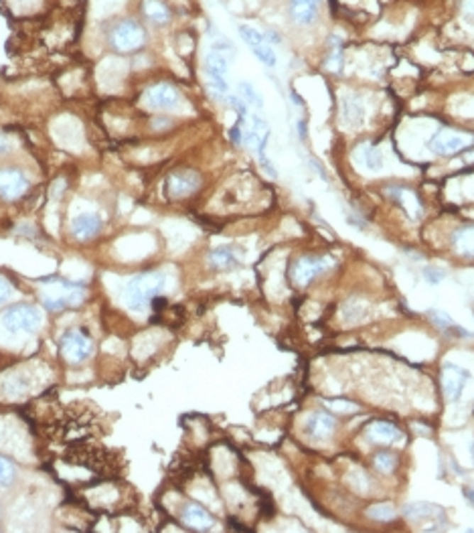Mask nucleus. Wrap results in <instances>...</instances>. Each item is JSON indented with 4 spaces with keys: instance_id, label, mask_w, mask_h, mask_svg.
Instances as JSON below:
<instances>
[{
    "instance_id": "f257e3e1",
    "label": "nucleus",
    "mask_w": 474,
    "mask_h": 533,
    "mask_svg": "<svg viewBox=\"0 0 474 533\" xmlns=\"http://www.w3.org/2000/svg\"><path fill=\"white\" fill-rule=\"evenodd\" d=\"M165 276L158 272H148V274H138L134 278L126 282L124 288V304L130 310H144L150 307L156 296L162 292L165 288Z\"/></svg>"
},
{
    "instance_id": "f03ea898",
    "label": "nucleus",
    "mask_w": 474,
    "mask_h": 533,
    "mask_svg": "<svg viewBox=\"0 0 474 533\" xmlns=\"http://www.w3.org/2000/svg\"><path fill=\"white\" fill-rule=\"evenodd\" d=\"M146 43V31L134 18H122L110 31V45L118 53H136Z\"/></svg>"
},
{
    "instance_id": "7ed1b4c3",
    "label": "nucleus",
    "mask_w": 474,
    "mask_h": 533,
    "mask_svg": "<svg viewBox=\"0 0 474 533\" xmlns=\"http://www.w3.org/2000/svg\"><path fill=\"white\" fill-rule=\"evenodd\" d=\"M43 323L41 310L31 304H16L2 317V324L9 333H33Z\"/></svg>"
},
{
    "instance_id": "20e7f679",
    "label": "nucleus",
    "mask_w": 474,
    "mask_h": 533,
    "mask_svg": "<svg viewBox=\"0 0 474 533\" xmlns=\"http://www.w3.org/2000/svg\"><path fill=\"white\" fill-rule=\"evenodd\" d=\"M474 144V134L461 130H440L430 141L432 153L440 156H454L466 153Z\"/></svg>"
},
{
    "instance_id": "39448f33",
    "label": "nucleus",
    "mask_w": 474,
    "mask_h": 533,
    "mask_svg": "<svg viewBox=\"0 0 474 533\" xmlns=\"http://www.w3.org/2000/svg\"><path fill=\"white\" fill-rule=\"evenodd\" d=\"M205 71H207V77H209V87L211 92L219 98L227 96L229 92V84H227V71H229V59L211 49L209 53L205 55Z\"/></svg>"
},
{
    "instance_id": "423d86ee",
    "label": "nucleus",
    "mask_w": 474,
    "mask_h": 533,
    "mask_svg": "<svg viewBox=\"0 0 474 533\" xmlns=\"http://www.w3.org/2000/svg\"><path fill=\"white\" fill-rule=\"evenodd\" d=\"M59 349H61V357L67 363H82L92 355L94 345H92V339L82 331H67L59 341Z\"/></svg>"
},
{
    "instance_id": "0eeeda50",
    "label": "nucleus",
    "mask_w": 474,
    "mask_h": 533,
    "mask_svg": "<svg viewBox=\"0 0 474 533\" xmlns=\"http://www.w3.org/2000/svg\"><path fill=\"white\" fill-rule=\"evenodd\" d=\"M333 266L331 258H316V255H304L300 260H296L290 268V278L296 286H307L314 280L319 274L326 272Z\"/></svg>"
},
{
    "instance_id": "6e6552de",
    "label": "nucleus",
    "mask_w": 474,
    "mask_h": 533,
    "mask_svg": "<svg viewBox=\"0 0 474 533\" xmlns=\"http://www.w3.org/2000/svg\"><path fill=\"white\" fill-rule=\"evenodd\" d=\"M442 392H444V397L448 402H456L461 400L462 392H464V385L468 383L470 379V371L464 369L461 365L446 363L442 367Z\"/></svg>"
},
{
    "instance_id": "1a4fd4ad",
    "label": "nucleus",
    "mask_w": 474,
    "mask_h": 533,
    "mask_svg": "<svg viewBox=\"0 0 474 533\" xmlns=\"http://www.w3.org/2000/svg\"><path fill=\"white\" fill-rule=\"evenodd\" d=\"M144 101L153 110H175L181 104V94L175 85L170 84H156L146 89Z\"/></svg>"
},
{
    "instance_id": "9d476101",
    "label": "nucleus",
    "mask_w": 474,
    "mask_h": 533,
    "mask_svg": "<svg viewBox=\"0 0 474 533\" xmlns=\"http://www.w3.org/2000/svg\"><path fill=\"white\" fill-rule=\"evenodd\" d=\"M324 0H290L288 2V18L296 27H312L322 11Z\"/></svg>"
},
{
    "instance_id": "9b49d317",
    "label": "nucleus",
    "mask_w": 474,
    "mask_h": 533,
    "mask_svg": "<svg viewBox=\"0 0 474 533\" xmlns=\"http://www.w3.org/2000/svg\"><path fill=\"white\" fill-rule=\"evenodd\" d=\"M201 185V177L195 170H177L168 177L167 195L170 199H182V197L195 193Z\"/></svg>"
},
{
    "instance_id": "f8f14e48",
    "label": "nucleus",
    "mask_w": 474,
    "mask_h": 533,
    "mask_svg": "<svg viewBox=\"0 0 474 533\" xmlns=\"http://www.w3.org/2000/svg\"><path fill=\"white\" fill-rule=\"evenodd\" d=\"M28 179L18 169L0 170V197L2 199H18L27 193Z\"/></svg>"
},
{
    "instance_id": "ddd939ff",
    "label": "nucleus",
    "mask_w": 474,
    "mask_h": 533,
    "mask_svg": "<svg viewBox=\"0 0 474 533\" xmlns=\"http://www.w3.org/2000/svg\"><path fill=\"white\" fill-rule=\"evenodd\" d=\"M385 193H387V197H390L391 201H395L399 207H404V211L407 213V217H409V219H414V221H416V219L421 217L424 207H421L418 195H416L414 191L393 185V187H387V189H385Z\"/></svg>"
},
{
    "instance_id": "4468645a",
    "label": "nucleus",
    "mask_w": 474,
    "mask_h": 533,
    "mask_svg": "<svg viewBox=\"0 0 474 533\" xmlns=\"http://www.w3.org/2000/svg\"><path fill=\"white\" fill-rule=\"evenodd\" d=\"M335 430L336 420L331 414H326V412H316V414H312L307 420V428H304V432H307L308 438H312V440H316V442L329 440L331 436L335 434Z\"/></svg>"
},
{
    "instance_id": "2eb2a0df",
    "label": "nucleus",
    "mask_w": 474,
    "mask_h": 533,
    "mask_svg": "<svg viewBox=\"0 0 474 533\" xmlns=\"http://www.w3.org/2000/svg\"><path fill=\"white\" fill-rule=\"evenodd\" d=\"M101 229V219H99L96 213H84V215H77L73 221H71V233L77 239H92L96 238Z\"/></svg>"
},
{
    "instance_id": "dca6fc26",
    "label": "nucleus",
    "mask_w": 474,
    "mask_h": 533,
    "mask_svg": "<svg viewBox=\"0 0 474 533\" xmlns=\"http://www.w3.org/2000/svg\"><path fill=\"white\" fill-rule=\"evenodd\" d=\"M82 298H84V292L79 290V286H77V284H71V286L65 288V292H55V295L47 296V298L43 300V304H45V309L47 310H63L67 309V307L77 304Z\"/></svg>"
},
{
    "instance_id": "f3484780",
    "label": "nucleus",
    "mask_w": 474,
    "mask_h": 533,
    "mask_svg": "<svg viewBox=\"0 0 474 533\" xmlns=\"http://www.w3.org/2000/svg\"><path fill=\"white\" fill-rule=\"evenodd\" d=\"M182 523L187 527H191V529H197V532H207V529L213 527L215 521H213L207 509L191 503V505L184 507V511H182Z\"/></svg>"
},
{
    "instance_id": "a211bd4d",
    "label": "nucleus",
    "mask_w": 474,
    "mask_h": 533,
    "mask_svg": "<svg viewBox=\"0 0 474 533\" xmlns=\"http://www.w3.org/2000/svg\"><path fill=\"white\" fill-rule=\"evenodd\" d=\"M405 517L407 520H430V521H438V523H442V521L446 520V513H444V509L438 505H434V503H407L404 509Z\"/></svg>"
},
{
    "instance_id": "6ab92c4d",
    "label": "nucleus",
    "mask_w": 474,
    "mask_h": 533,
    "mask_svg": "<svg viewBox=\"0 0 474 533\" xmlns=\"http://www.w3.org/2000/svg\"><path fill=\"white\" fill-rule=\"evenodd\" d=\"M367 436L373 440V442H379V444H390V442H399L404 440V432L391 424V422H375L367 428Z\"/></svg>"
},
{
    "instance_id": "aec40b11",
    "label": "nucleus",
    "mask_w": 474,
    "mask_h": 533,
    "mask_svg": "<svg viewBox=\"0 0 474 533\" xmlns=\"http://www.w3.org/2000/svg\"><path fill=\"white\" fill-rule=\"evenodd\" d=\"M142 14L146 16L148 23H153L156 27H165L172 18L168 4L162 0H142Z\"/></svg>"
},
{
    "instance_id": "412c9836",
    "label": "nucleus",
    "mask_w": 474,
    "mask_h": 533,
    "mask_svg": "<svg viewBox=\"0 0 474 533\" xmlns=\"http://www.w3.org/2000/svg\"><path fill=\"white\" fill-rule=\"evenodd\" d=\"M341 110H343V120L349 126H359L365 120V106H363L361 98L347 94L341 99Z\"/></svg>"
},
{
    "instance_id": "4be33fe9",
    "label": "nucleus",
    "mask_w": 474,
    "mask_h": 533,
    "mask_svg": "<svg viewBox=\"0 0 474 533\" xmlns=\"http://www.w3.org/2000/svg\"><path fill=\"white\" fill-rule=\"evenodd\" d=\"M452 246L462 258H474V224L456 229L452 236Z\"/></svg>"
},
{
    "instance_id": "5701e85b",
    "label": "nucleus",
    "mask_w": 474,
    "mask_h": 533,
    "mask_svg": "<svg viewBox=\"0 0 474 533\" xmlns=\"http://www.w3.org/2000/svg\"><path fill=\"white\" fill-rule=\"evenodd\" d=\"M343 59H345V45H343V39L338 35H331L329 37V51H326V70L338 71L341 65H343Z\"/></svg>"
},
{
    "instance_id": "b1692460",
    "label": "nucleus",
    "mask_w": 474,
    "mask_h": 533,
    "mask_svg": "<svg viewBox=\"0 0 474 533\" xmlns=\"http://www.w3.org/2000/svg\"><path fill=\"white\" fill-rule=\"evenodd\" d=\"M428 317H430V321H432L438 329H442V331H446V333H452V335H456V337H458V335H461V337H468V335H470L468 331L461 329V324L454 323L444 310L430 309L428 310Z\"/></svg>"
},
{
    "instance_id": "393cba45",
    "label": "nucleus",
    "mask_w": 474,
    "mask_h": 533,
    "mask_svg": "<svg viewBox=\"0 0 474 533\" xmlns=\"http://www.w3.org/2000/svg\"><path fill=\"white\" fill-rule=\"evenodd\" d=\"M209 264L217 270H229V268H236L239 260L231 248H217L209 253Z\"/></svg>"
},
{
    "instance_id": "a878e982",
    "label": "nucleus",
    "mask_w": 474,
    "mask_h": 533,
    "mask_svg": "<svg viewBox=\"0 0 474 533\" xmlns=\"http://www.w3.org/2000/svg\"><path fill=\"white\" fill-rule=\"evenodd\" d=\"M361 163L365 169L369 170H379L383 169L385 165V158H383V153L377 148V146H363L361 148Z\"/></svg>"
},
{
    "instance_id": "bb28decb",
    "label": "nucleus",
    "mask_w": 474,
    "mask_h": 533,
    "mask_svg": "<svg viewBox=\"0 0 474 533\" xmlns=\"http://www.w3.org/2000/svg\"><path fill=\"white\" fill-rule=\"evenodd\" d=\"M251 53L258 57V61L260 63H264L265 67H276L278 65V57H276V51H274V47L270 45V43L265 41L262 45H255V47H251Z\"/></svg>"
},
{
    "instance_id": "cd10ccee",
    "label": "nucleus",
    "mask_w": 474,
    "mask_h": 533,
    "mask_svg": "<svg viewBox=\"0 0 474 533\" xmlns=\"http://www.w3.org/2000/svg\"><path fill=\"white\" fill-rule=\"evenodd\" d=\"M367 515L371 517V520L375 521H391L395 520V507L391 505V503H375V505H371L367 509Z\"/></svg>"
},
{
    "instance_id": "c85d7f7f",
    "label": "nucleus",
    "mask_w": 474,
    "mask_h": 533,
    "mask_svg": "<svg viewBox=\"0 0 474 533\" xmlns=\"http://www.w3.org/2000/svg\"><path fill=\"white\" fill-rule=\"evenodd\" d=\"M239 94H241V98L246 99L248 106H253V108H258V110L264 108V99H262L260 92H258L250 82H241V84H239Z\"/></svg>"
},
{
    "instance_id": "c756f323",
    "label": "nucleus",
    "mask_w": 474,
    "mask_h": 533,
    "mask_svg": "<svg viewBox=\"0 0 474 533\" xmlns=\"http://www.w3.org/2000/svg\"><path fill=\"white\" fill-rule=\"evenodd\" d=\"M237 31H239V37L250 45V49L251 47H255V45H262V43H265L264 33H262V31H258V28L250 27V25H239Z\"/></svg>"
},
{
    "instance_id": "7c9ffc66",
    "label": "nucleus",
    "mask_w": 474,
    "mask_h": 533,
    "mask_svg": "<svg viewBox=\"0 0 474 533\" xmlns=\"http://www.w3.org/2000/svg\"><path fill=\"white\" fill-rule=\"evenodd\" d=\"M211 49H215V51L224 53L227 59H233V57H236V45L229 41V39H225L224 35H215V37H213V45H211Z\"/></svg>"
},
{
    "instance_id": "2f4dec72",
    "label": "nucleus",
    "mask_w": 474,
    "mask_h": 533,
    "mask_svg": "<svg viewBox=\"0 0 474 533\" xmlns=\"http://www.w3.org/2000/svg\"><path fill=\"white\" fill-rule=\"evenodd\" d=\"M14 480V466L11 461L0 456V487H9Z\"/></svg>"
},
{
    "instance_id": "473e14b6",
    "label": "nucleus",
    "mask_w": 474,
    "mask_h": 533,
    "mask_svg": "<svg viewBox=\"0 0 474 533\" xmlns=\"http://www.w3.org/2000/svg\"><path fill=\"white\" fill-rule=\"evenodd\" d=\"M375 466L381 471V473H391V471L395 468V458H393V454H387V452L377 454Z\"/></svg>"
},
{
    "instance_id": "72a5a7b5",
    "label": "nucleus",
    "mask_w": 474,
    "mask_h": 533,
    "mask_svg": "<svg viewBox=\"0 0 474 533\" xmlns=\"http://www.w3.org/2000/svg\"><path fill=\"white\" fill-rule=\"evenodd\" d=\"M229 106L233 108L239 116V120L241 122H246L248 120V104H246V99L243 98H237V96H229Z\"/></svg>"
},
{
    "instance_id": "f704fd0d",
    "label": "nucleus",
    "mask_w": 474,
    "mask_h": 533,
    "mask_svg": "<svg viewBox=\"0 0 474 533\" xmlns=\"http://www.w3.org/2000/svg\"><path fill=\"white\" fill-rule=\"evenodd\" d=\"M424 276H426V280L430 282V284H438V282L444 280V272L442 270H438V268H426L424 270Z\"/></svg>"
},
{
    "instance_id": "c9c22d12",
    "label": "nucleus",
    "mask_w": 474,
    "mask_h": 533,
    "mask_svg": "<svg viewBox=\"0 0 474 533\" xmlns=\"http://www.w3.org/2000/svg\"><path fill=\"white\" fill-rule=\"evenodd\" d=\"M11 295H13V286H11V282L0 276V304H4V302L11 298Z\"/></svg>"
},
{
    "instance_id": "e433bc0d",
    "label": "nucleus",
    "mask_w": 474,
    "mask_h": 533,
    "mask_svg": "<svg viewBox=\"0 0 474 533\" xmlns=\"http://www.w3.org/2000/svg\"><path fill=\"white\" fill-rule=\"evenodd\" d=\"M264 37H265V41L270 43L272 47H274V45H280V43H282V37H280L278 31H265Z\"/></svg>"
},
{
    "instance_id": "4c0bfd02",
    "label": "nucleus",
    "mask_w": 474,
    "mask_h": 533,
    "mask_svg": "<svg viewBox=\"0 0 474 533\" xmlns=\"http://www.w3.org/2000/svg\"><path fill=\"white\" fill-rule=\"evenodd\" d=\"M331 406H336L338 412H357V406L351 402H331Z\"/></svg>"
},
{
    "instance_id": "58836bf2",
    "label": "nucleus",
    "mask_w": 474,
    "mask_h": 533,
    "mask_svg": "<svg viewBox=\"0 0 474 533\" xmlns=\"http://www.w3.org/2000/svg\"><path fill=\"white\" fill-rule=\"evenodd\" d=\"M462 11L468 16H474V0H462Z\"/></svg>"
},
{
    "instance_id": "ea45409f",
    "label": "nucleus",
    "mask_w": 474,
    "mask_h": 533,
    "mask_svg": "<svg viewBox=\"0 0 474 533\" xmlns=\"http://www.w3.org/2000/svg\"><path fill=\"white\" fill-rule=\"evenodd\" d=\"M464 495H466V499H468V501H470V503L474 505V489H466V491H464Z\"/></svg>"
},
{
    "instance_id": "a19ab883",
    "label": "nucleus",
    "mask_w": 474,
    "mask_h": 533,
    "mask_svg": "<svg viewBox=\"0 0 474 533\" xmlns=\"http://www.w3.org/2000/svg\"><path fill=\"white\" fill-rule=\"evenodd\" d=\"M470 456H473V463H474V442L470 444Z\"/></svg>"
}]
</instances>
